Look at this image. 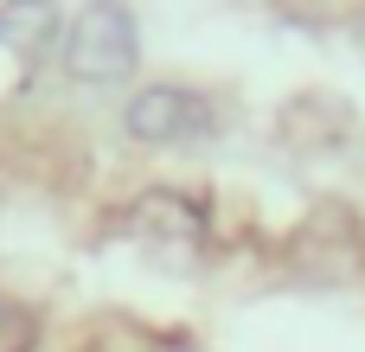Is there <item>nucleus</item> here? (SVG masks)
<instances>
[{"instance_id":"nucleus-2","label":"nucleus","mask_w":365,"mask_h":352,"mask_svg":"<svg viewBox=\"0 0 365 352\" xmlns=\"http://www.w3.org/2000/svg\"><path fill=\"white\" fill-rule=\"evenodd\" d=\"M218 128V103L192 83H141L122 103V135L141 147H192Z\"/></svg>"},{"instance_id":"nucleus-3","label":"nucleus","mask_w":365,"mask_h":352,"mask_svg":"<svg viewBox=\"0 0 365 352\" xmlns=\"http://www.w3.org/2000/svg\"><path fill=\"white\" fill-rule=\"evenodd\" d=\"M128 231L148 237V244H180V250H192V244L205 237V218H199V205H192L186 192H141V199L128 205Z\"/></svg>"},{"instance_id":"nucleus-4","label":"nucleus","mask_w":365,"mask_h":352,"mask_svg":"<svg viewBox=\"0 0 365 352\" xmlns=\"http://www.w3.org/2000/svg\"><path fill=\"white\" fill-rule=\"evenodd\" d=\"M0 45L19 64H38L51 45H64V13L58 0H0Z\"/></svg>"},{"instance_id":"nucleus-1","label":"nucleus","mask_w":365,"mask_h":352,"mask_svg":"<svg viewBox=\"0 0 365 352\" xmlns=\"http://www.w3.org/2000/svg\"><path fill=\"white\" fill-rule=\"evenodd\" d=\"M141 64V19L128 0H90L64 26V77L71 83H128Z\"/></svg>"},{"instance_id":"nucleus-5","label":"nucleus","mask_w":365,"mask_h":352,"mask_svg":"<svg viewBox=\"0 0 365 352\" xmlns=\"http://www.w3.org/2000/svg\"><path fill=\"white\" fill-rule=\"evenodd\" d=\"M38 346V314L13 295H0V352H32Z\"/></svg>"}]
</instances>
